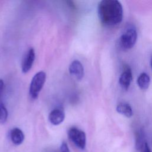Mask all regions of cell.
I'll return each instance as SVG.
<instances>
[{"mask_svg":"<svg viewBox=\"0 0 152 152\" xmlns=\"http://www.w3.org/2000/svg\"><path fill=\"white\" fill-rule=\"evenodd\" d=\"M60 150H61V152H70L69 149L68 147L67 143L65 141H63L62 142L60 147Z\"/></svg>","mask_w":152,"mask_h":152,"instance_id":"cell-13","label":"cell"},{"mask_svg":"<svg viewBox=\"0 0 152 152\" xmlns=\"http://www.w3.org/2000/svg\"><path fill=\"white\" fill-rule=\"evenodd\" d=\"M116 110L118 113L125 116L127 118H131L133 115L132 107L127 103H125V102L119 103L117 105L116 107Z\"/></svg>","mask_w":152,"mask_h":152,"instance_id":"cell-10","label":"cell"},{"mask_svg":"<svg viewBox=\"0 0 152 152\" xmlns=\"http://www.w3.org/2000/svg\"><path fill=\"white\" fill-rule=\"evenodd\" d=\"M150 77L145 72H142L138 76L137 78V84L141 90H147L150 86Z\"/></svg>","mask_w":152,"mask_h":152,"instance_id":"cell-11","label":"cell"},{"mask_svg":"<svg viewBox=\"0 0 152 152\" xmlns=\"http://www.w3.org/2000/svg\"><path fill=\"white\" fill-rule=\"evenodd\" d=\"M10 137L12 142L15 145L21 144L24 139L23 131L18 128H14L11 131Z\"/></svg>","mask_w":152,"mask_h":152,"instance_id":"cell-9","label":"cell"},{"mask_svg":"<svg viewBox=\"0 0 152 152\" xmlns=\"http://www.w3.org/2000/svg\"><path fill=\"white\" fill-rule=\"evenodd\" d=\"M4 83L2 80L0 79V96H1V93H2V91L4 90Z\"/></svg>","mask_w":152,"mask_h":152,"instance_id":"cell-15","label":"cell"},{"mask_svg":"<svg viewBox=\"0 0 152 152\" xmlns=\"http://www.w3.org/2000/svg\"><path fill=\"white\" fill-rule=\"evenodd\" d=\"M140 152H151L147 142H145L142 148L140 150Z\"/></svg>","mask_w":152,"mask_h":152,"instance_id":"cell-14","label":"cell"},{"mask_svg":"<svg viewBox=\"0 0 152 152\" xmlns=\"http://www.w3.org/2000/svg\"><path fill=\"white\" fill-rule=\"evenodd\" d=\"M150 64H151V69H152V56H151V60H150Z\"/></svg>","mask_w":152,"mask_h":152,"instance_id":"cell-16","label":"cell"},{"mask_svg":"<svg viewBox=\"0 0 152 152\" xmlns=\"http://www.w3.org/2000/svg\"><path fill=\"white\" fill-rule=\"evenodd\" d=\"M69 72L77 80H81L84 77V67L82 64L77 60L71 63L69 66Z\"/></svg>","mask_w":152,"mask_h":152,"instance_id":"cell-6","label":"cell"},{"mask_svg":"<svg viewBox=\"0 0 152 152\" xmlns=\"http://www.w3.org/2000/svg\"><path fill=\"white\" fill-rule=\"evenodd\" d=\"M8 118V111L5 107L0 105V123L4 124L6 122Z\"/></svg>","mask_w":152,"mask_h":152,"instance_id":"cell-12","label":"cell"},{"mask_svg":"<svg viewBox=\"0 0 152 152\" xmlns=\"http://www.w3.org/2000/svg\"><path fill=\"white\" fill-rule=\"evenodd\" d=\"M46 78V73L43 71L37 72L33 77L29 88V94L33 99H36L39 96Z\"/></svg>","mask_w":152,"mask_h":152,"instance_id":"cell-3","label":"cell"},{"mask_svg":"<svg viewBox=\"0 0 152 152\" xmlns=\"http://www.w3.org/2000/svg\"><path fill=\"white\" fill-rule=\"evenodd\" d=\"M68 137L75 144V145L81 150L85 148L86 144V135L84 131L72 127L68 131Z\"/></svg>","mask_w":152,"mask_h":152,"instance_id":"cell-4","label":"cell"},{"mask_svg":"<svg viewBox=\"0 0 152 152\" xmlns=\"http://www.w3.org/2000/svg\"><path fill=\"white\" fill-rule=\"evenodd\" d=\"M48 118L52 124L58 125L64 121L65 119V113L61 109H55L50 112Z\"/></svg>","mask_w":152,"mask_h":152,"instance_id":"cell-8","label":"cell"},{"mask_svg":"<svg viewBox=\"0 0 152 152\" xmlns=\"http://www.w3.org/2000/svg\"><path fill=\"white\" fill-rule=\"evenodd\" d=\"M99 18L103 25L112 27L119 24L123 18V8L117 0H103L97 8Z\"/></svg>","mask_w":152,"mask_h":152,"instance_id":"cell-1","label":"cell"},{"mask_svg":"<svg viewBox=\"0 0 152 152\" xmlns=\"http://www.w3.org/2000/svg\"><path fill=\"white\" fill-rule=\"evenodd\" d=\"M137 39V32L135 27H128L119 39V46L123 50L131 49L135 45Z\"/></svg>","mask_w":152,"mask_h":152,"instance_id":"cell-2","label":"cell"},{"mask_svg":"<svg viewBox=\"0 0 152 152\" xmlns=\"http://www.w3.org/2000/svg\"><path fill=\"white\" fill-rule=\"evenodd\" d=\"M35 59L34 50L32 48L30 49L26 53L21 64V70L23 72L26 73L31 68Z\"/></svg>","mask_w":152,"mask_h":152,"instance_id":"cell-7","label":"cell"},{"mask_svg":"<svg viewBox=\"0 0 152 152\" xmlns=\"http://www.w3.org/2000/svg\"><path fill=\"white\" fill-rule=\"evenodd\" d=\"M132 79V74L131 69L129 66H126L119 78V83L121 87L124 90H127L129 87Z\"/></svg>","mask_w":152,"mask_h":152,"instance_id":"cell-5","label":"cell"}]
</instances>
